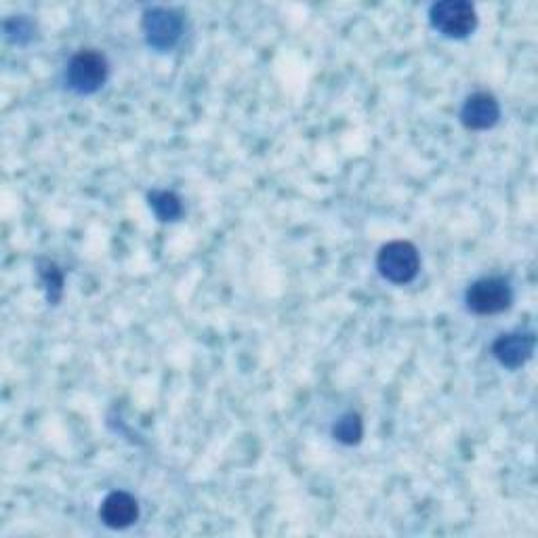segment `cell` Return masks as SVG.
Listing matches in <instances>:
<instances>
[{"instance_id":"2","label":"cell","mask_w":538,"mask_h":538,"mask_svg":"<svg viewBox=\"0 0 538 538\" xmlns=\"http://www.w3.org/2000/svg\"><path fill=\"white\" fill-rule=\"evenodd\" d=\"M110 76L108 59L103 53L87 49L76 53L66 70L68 87L78 95H93L97 93Z\"/></svg>"},{"instance_id":"8","label":"cell","mask_w":538,"mask_h":538,"mask_svg":"<svg viewBox=\"0 0 538 538\" xmlns=\"http://www.w3.org/2000/svg\"><path fill=\"white\" fill-rule=\"evenodd\" d=\"M534 335L532 333H509L501 335L492 345V354L501 366L509 370L522 368L534 354Z\"/></svg>"},{"instance_id":"1","label":"cell","mask_w":538,"mask_h":538,"mask_svg":"<svg viewBox=\"0 0 538 538\" xmlns=\"http://www.w3.org/2000/svg\"><path fill=\"white\" fill-rule=\"evenodd\" d=\"M379 274L391 284H408L419 276L421 257L417 246L406 240L387 242L377 255Z\"/></svg>"},{"instance_id":"5","label":"cell","mask_w":538,"mask_h":538,"mask_svg":"<svg viewBox=\"0 0 538 538\" xmlns=\"http://www.w3.org/2000/svg\"><path fill=\"white\" fill-rule=\"evenodd\" d=\"M501 118V106L492 93H473L465 99L461 122L469 131H488Z\"/></svg>"},{"instance_id":"10","label":"cell","mask_w":538,"mask_h":538,"mask_svg":"<svg viewBox=\"0 0 538 538\" xmlns=\"http://www.w3.org/2000/svg\"><path fill=\"white\" fill-rule=\"evenodd\" d=\"M335 438L347 446L351 444H358L362 440V433H364V425H362V419L358 415H354V412H349V415L341 417L335 425Z\"/></svg>"},{"instance_id":"3","label":"cell","mask_w":538,"mask_h":538,"mask_svg":"<svg viewBox=\"0 0 538 538\" xmlns=\"http://www.w3.org/2000/svg\"><path fill=\"white\" fill-rule=\"evenodd\" d=\"M465 303L471 314L494 316L501 314L513 303V288L505 278H482L475 280L465 295Z\"/></svg>"},{"instance_id":"7","label":"cell","mask_w":538,"mask_h":538,"mask_svg":"<svg viewBox=\"0 0 538 538\" xmlns=\"http://www.w3.org/2000/svg\"><path fill=\"white\" fill-rule=\"evenodd\" d=\"M101 522L112 530H124L139 520V503L133 494L116 490L103 499L99 507Z\"/></svg>"},{"instance_id":"9","label":"cell","mask_w":538,"mask_h":538,"mask_svg":"<svg viewBox=\"0 0 538 538\" xmlns=\"http://www.w3.org/2000/svg\"><path fill=\"white\" fill-rule=\"evenodd\" d=\"M150 206L160 221H177L183 213V204L173 192H152Z\"/></svg>"},{"instance_id":"6","label":"cell","mask_w":538,"mask_h":538,"mask_svg":"<svg viewBox=\"0 0 538 538\" xmlns=\"http://www.w3.org/2000/svg\"><path fill=\"white\" fill-rule=\"evenodd\" d=\"M143 30H146L150 47L167 51L175 47L181 36V19L173 11L167 9H152L143 19Z\"/></svg>"},{"instance_id":"4","label":"cell","mask_w":538,"mask_h":538,"mask_svg":"<svg viewBox=\"0 0 538 538\" xmlns=\"http://www.w3.org/2000/svg\"><path fill=\"white\" fill-rule=\"evenodd\" d=\"M429 22L448 38H467L478 28V13L465 0H444L429 9Z\"/></svg>"}]
</instances>
